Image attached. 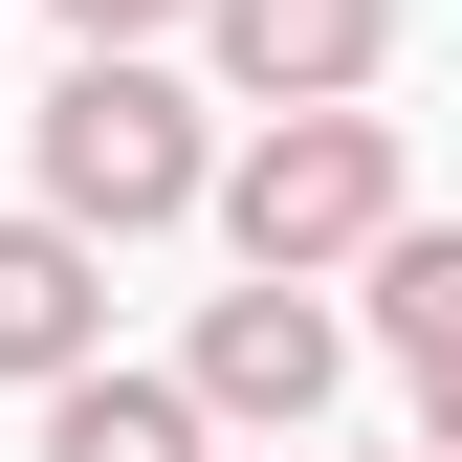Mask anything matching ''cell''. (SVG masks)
Here are the masks:
<instances>
[{
    "instance_id": "cell-1",
    "label": "cell",
    "mask_w": 462,
    "mask_h": 462,
    "mask_svg": "<svg viewBox=\"0 0 462 462\" xmlns=\"http://www.w3.org/2000/svg\"><path fill=\"white\" fill-rule=\"evenodd\" d=\"M220 154H199V88L154 67V44H88L67 88H44V220H88V243H154V220H199Z\"/></svg>"
},
{
    "instance_id": "cell-2",
    "label": "cell",
    "mask_w": 462,
    "mask_h": 462,
    "mask_svg": "<svg viewBox=\"0 0 462 462\" xmlns=\"http://www.w3.org/2000/svg\"><path fill=\"white\" fill-rule=\"evenodd\" d=\"M220 243H243V286H330L396 243V133L374 110H264L243 154H220Z\"/></svg>"
},
{
    "instance_id": "cell-3",
    "label": "cell",
    "mask_w": 462,
    "mask_h": 462,
    "mask_svg": "<svg viewBox=\"0 0 462 462\" xmlns=\"http://www.w3.org/2000/svg\"><path fill=\"white\" fill-rule=\"evenodd\" d=\"M330 396H353V330H330L309 286H220V309H199V419H243V440H309Z\"/></svg>"
},
{
    "instance_id": "cell-4",
    "label": "cell",
    "mask_w": 462,
    "mask_h": 462,
    "mask_svg": "<svg viewBox=\"0 0 462 462\" xmlns=\"http://www.w3.org/2000/svg\"><path fill=\"white\" fill-rule=\"evenodd\" d=\"M199 44H220L243 110H353L396 67V0H199Z\"/></svg>"
},
{
    "instance_id": "cell-5",
    "label": "cell",
    "mask_w": 462,
    "mask_h": 462,
    "mask_svg": "<svg viewBox=\"0 0 462 462\" xmlns=\"http://www.w3.org/2000/svg\"><path fill=\"white\" fill-rule=\"evenodd\" d=\"M0 374H23V396L110 374V243H88V220H0Z\"/></svg>"
},
{
    "instance_id": "cell-6",
    "label": "cell",
    "mask_w": 462,
    "mask_h": 462,
    "mask_svg": "<svg viewBox=\"0 0 462 462\" xmlns=\"http://www.w3.org/2000/svg\"><path fill=\"white\" fill-rule=\"evenodd\" d=\"M220 419H199V374H67L44 396V462H199Z\"/></svg>"
},
{
    "instance_id": "cell-7",
    "label": "cell",
    "mask_w": 462,
    "mask_h": 462,
    "mask_svg": "<svg viewBox=\"0 0 462 462\" xmlns=\"http://www.w3.org/2000/svg\"><path fill=\"white\" fill-rule=\"evenodd\" d=\"M374 330H396V353H462V243H440V220H396V243H374Z\"/></svg>"
},
{
    "instance_id": "cell-8",
    "label": "cell",
    "mask_w": 462,
    "mask_h": 462,
    "mask_svg": "<svg viewBox=\"0 0 462 462\" xmlns=\"http://www.w3.org/2000/svg\"><path fill=\"white\" fill-rule=\"evenodd\" d=\"M67 23H88V44H154V23H199V0H67Z\"/></svg>"
},
{
    "instance_id": "cell-9",
    "label": "cell",
    "mask_w": 462,
    "mask_h": 462,
    "mask_svg": "<svg viewBox=\"0 0 462 462\" xmlns=\"http://www.w3.org/2000/svg\"><path fill=\"white\" fill-rule=\"evenodd\" d=\"M419 440H440V462H462V353H440V374H419Z\"/></svg>"
},
{
    "instance_id": "cell-10",
    "label": "cell",
    "mask_w": 462,
    "mask_h": 462,
    "mask_svg": "<svg viewBox=\"0 0 462 462\" xmlns=\"http://www.w3.org/2000/svg\"><path fill=\"white\" fill-rule=\"evenodd\" d=\"M396 462H440V440H396Z\"/></svg>"
}]
</instances>
